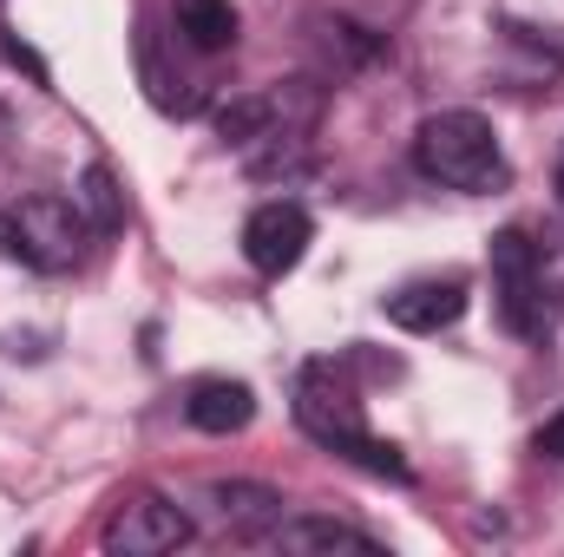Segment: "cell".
<instances>
[{
    "label": "cell",
    "mask_w": 564,
    "mask_h": 557,
    "mask_svg": "<svg viewBox=\"0 0 564 557\" xmlns=\"http://www.w3.org/2000/svg\"><path fill=\"white\" fill-rule=\"evenodd\" d=\"M492 295H499V321L519 335V341H539L545 335V256L525 230H499L492 237Z\"/></svg>",
    "instance_id": "cell-4"
},
{
    "label": "cell",
    "mask_w": 564,
    "mask_h": 557,
    "mask_svg": "<svg viewBox=\"0 0 564 557\" xmlns=\"http://www.w3.org/2000/svg\"><path fill=\"white\" fill-rule=\"evenodd\" d=\"M308 237H315L308 210H302L295 197H276V204L250 210V223H243V256H250L257 276H289V270L308 256Z\"/></svg>",
    "instance_id": "cell-7"
},
{
    "label": "cell",
    "mask_w": 564,
    "mask_h": 557,
    "mask_svg": "<svg viewBox=\"0 0 564 557\" xmlns=\"http://www.w3.org/2000/svg\"><path fill=\"white\" fill-rule=\"evenodd\" d=\"M532 452H539V459H564V414H552L532 433Z\"/></svg>",
    "instance_id": "cell-14"
},
{
    "label": "cell",
    "mask_w": 564,
    "mask_h": 557,
    "mask_svg": "<svg viewBox=\"0 0 564 557\" xmlns=\"http://www.w3.org/2000/svg\"><path fill=\"white\" fill-rule=\"evenodd\" d=\"M79 210L93 217V230H99V237L126 230V204H119V184H112V171H106V164H93V171L79 177Z\"/></svg>",
    "instance_id": "cell-13"
},
{
    "label": "cell",
    "mask_w": 564,
    "mask_h": 557,
    "mask_svg": "<svg viewBox=\"0 0 564 557\" xmlns=\"http://www.w3.org/2000/svg\"><path fill=\"white\" fill-rule=\"evenodd\" d=\"M558 197H564V157H558Z\"/></svg>",
    "instance_id": "cell-15"
},
{
    "label": "cell",
    "mask_w": 564,
    "mask_h": 557,
    "mask_svg": "<svg viewBox=\"0 0 564 557\" xmlns=\"http://www.w3.org/2000/svg\"><path fill=\"white\" fill-rule=\"evenodd\" d=\"M0 243L33 263L40 276H66L86 263V243H93V217L79 210V197H53V190H33L20 197L7 217H0Z\"/></svg>",
    "instance_id": "cell-3"
},
{
    "label": "cell",
    "mask_w": 564,
    "mask_h": 557,
    "mask_svg": "<svg viewBox=\"0 0 564 557\" xmlns=\"http://www.w3.org/2000/svg\"><path fill=\"white\" fill-rule=\"evenodd\" d=\"M414 171L426 184H446V190H506L512 184V164L499 151L492 119L479 112H433L414 132Z\"/></svg>",
    "instance_id": "cell-2"
},
{
    "label": "cell",
    "mask_w": 564,
    "mask_h": 557,
    "mask_svg": "<svg viewBox=\"0 0 564 557\" xmlns=\"http://www.w3.org/2000/svg\"><path fill=\"white\" fill-rule=\"evenodd\" d=\"M315 125V92L295 86H263V92H243L217 112V132L230 144H282V139H302Z\"/></svg>",
    "instance_id": "cell-6"
},
{
    "label": "cell",
    "mask_w": 564,
    "mask_h": 557,
    "mask_svg": "<svg viewBox=\"0 0 564 557\" xmlns=\"http://www.w3.org/2000/svg\"><path fill=\"white\" fill-rule=\"evenodd\" d=\"M295 426H302L322 452H341V459H355V466H368V472H381V479H408V459H401L388 439L368 433L361 394H355V381H348L335 361H308V368H302V381H295Z\"/></svg>",
    "instance_id": "cell-1"
},
{
    "label": "cell",
    "mask_w": 564,
    "mask_h": 557,
    "mask_svg": "<svg viewBox=\"0 0 564 557\" xmlns=\"http://www.w3.org/2000/svg\"><path fill=\"white\" fill-rule=\"evenodd\" d=\"M184 419L197 426V433H243L250 419H257V394L243 387V381H224V374H210V381H197L191 394H184Z\"/></svg>",
    "instance_id": "cell-9"
},
{
    "label": "cell",
    "mask_w": 564,
    "mask_h": 557,
    "mask_svg": "<svg viewBox=\"0 0 564 557\" xmlns=\"http://www.w3.org/2000/svg\"><path fill=\"white\" fill-rule=\"evenodd\" d=\"M237 7L230 0H177V33L197 46V53H230L237 46Z\"/></svg>",
    "instance_id": "cell-12"
},
{
    "label": "cell",
    "mask_w": 564,
    "mask_h": 557,
    "mask_svg": "<svg viewBox=\"0 0 564 557\" xmlns=\"http://www.w3.org/2000/svg\"><path fill=\"white\" fill-rule=\"evenodd\" d=\"M99 545L112 557H164L177 545H191V518L184 505H171L164 492H126L106 525H99Z\"/></svg>",
    "instance_id": "cell-5"
},
{
    "label": "cell",
    "mask_w": 564,
    "mask_h": 557,
    "mask_svg": "<svg viewBox=\"0 0 564 557\" xmlns=\"http://www.w3.org/2000/svg\"><path fill=\"white\" fill-rule=\"evenodd\" d=\"M381 308H388V321L408 328V335H440V328H453V321L466 315V282L459 276H421V282H408V288H394Z\"/></svg>",
    "instance_id": "cell-8"
},
{
    "label": "cell",
    "mask_w": 564,
    "mask_h": 557,
    "mask_svg": "<svg viewBox=\"0 0 564 557\" xmlns=\"http://www.w3.org/2000/svg\"><path fill=\"white\" fill-rule=\"evenodd\" d=\"M276 551H361V557H381V538L341 525V518H276L270 532Z\"/></svg>",
    "instance_id": "cell-10"
},
{
    "label": "cell",
    "mask_w": 564,
    "mask_h": 557,
    "mask_svg": "<svg viewBox=\"0 0 564 557\" xmlns=\"http://www.w3.org/2000/svg\"><path fill=\"white\" fill-rule=\"evenodd\" d=\"M210 505H217V518L237 532V538H257V532H276L282 518V499L270 485H243V479H230V485H210Z\"/></svg>",
    "instance_id": "cell-11"
}]
</instances>
